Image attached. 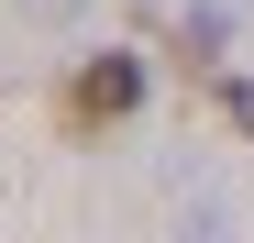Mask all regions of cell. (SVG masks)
<instances>
[{
	"label": "cell",
	"mask_w": 254,
	"mask_h": 243,
	"mask_svg": "<svg viewBox=\"0 0 254 243\" xmlns=\"http://www.w3.org/2000/svg\"><path fill=\"white\" fill-rule=\"evenodd\" d=\"M33 11H45V22H66V11H77V0H33Z\"/></svg>",
	"instance_id": "2"
},
{
	"label": "cell",
	"mask_w": 254,
	"mask_h": 243,
	"mask_svg": "<svg viewBox=\"0 0 254 243\" xmlns=\"http://www.w3.org/2000/svg\"><path fill=\"white\" fill-rule=\"evenodd\" d=\"M133 100H144V56H89V66L66 77V100H56V111H66V133H111Z\"/></svg>",
	"instance_id": "1"
}]
</instances>
